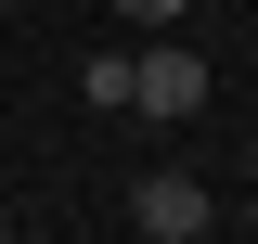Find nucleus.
Masks as SVG:
<instances>
[{"mask_svg": "<svg viewBox=\"0 0 258 244\" xmlns=\"http://www.w3.org/2000/svg\"><path fill=\"white\" fill-rule=\"evenodd\" d=\"M116 26H181V0H116Z\"/></svg>", "mask_w": 258, "mask_h": 244, "instance_id": "4", "label": "nucleus"}, {"mask_svg": "<svg viewBox=\"0 0 258 244\" xmlns=\"http://www.w3.org/2000/svg\"><path fill=\"white\" fill-rule=\"evenodd\" d=\"M129 218H142V244H207V180L194 167H142L129 180Z\"/></svg>", "mask_w": 258, "mask_h": 244, "instance_id": "2", "label": "nucleus"}, {"mask_svg": "<svg viewBox=\"0 0 258 244\" xmlns=\"http://www.w3.org/2000/svg\"><path fill=\"white\" fill-rule=\"evenodd\" d=\"M78 103H103V116H129V52H116V39H103V52L78 64Z\"/></svg>", "mask_w": 258, "mask_h": 244, "instance_id": "3", "label": "nucleus"}, {"mask_svg": "<svg viewBox=\"0 0 258 244\" xmlns=\"http://www.w3.org/2000/svg\"><path fill=\"white\" fill-rule=\"evenodd\" d=\"M129 103H142V116H207V52H194V39H155V52H129Z\"/></svg>", "mask_w": 258, "mask_h": 244, "instance_id": "1", "label": "nucleus"}]
</instances>
